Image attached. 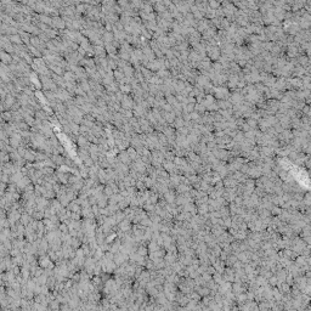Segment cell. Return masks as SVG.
Returning a JSON list of instances; mask_svg holds the SVG:
<instances>
[{
  "label": "cell",
  "mask_w": 311,
  "mask_h": 311,
  "mask_svg": "<svg viewBox=\"0 0 311 311\" xmlns=\"http://www.w3.org/2000/svg\"><path fill=\"white\" fill-rule=\"evenodd\" d=\"M118 159H119L122 163H124V164H128V165L133 162V159L130 158V156H129V153H128L126 151H122V152H120V153H119V157H118Z\"/></svg>",
  "instance_id": "obj_1"
},
{
  "label": "cell",
  "mask_w": 311,
  "mask_h": 311,
  "mask_svg": "<svg viewBox=\"0 0 311 311\" xmlns=\"http://www.w3.org/2000/svg\"><path fill=\"white\" fill-rule=\"evenodd\" d=\"M35 156H37V153H34L33 151H31V149H27L23 158L26 160H29V162H33V160H35Z\"/></svg>",
  "instance_id": "obj_2"
},
{
  "label": "cell",
  "mask_w": 311,
  "mask_h": 311,
  "mask_svg": "<svg viewBox=\"0 0 311 311\" xmlns=\"http://www.w3.org/2000/svg\"><path fill=\"white\" fill-rule=\"evenodd\" d=\"M128 153H129V156H130V158H131L133 160H136V159H139L140 157H139V152L136 151V149H134V147H130V148H128V151H126Z\"/></svg>",
  "instance_id": "obj_3"
}]
</instances>
